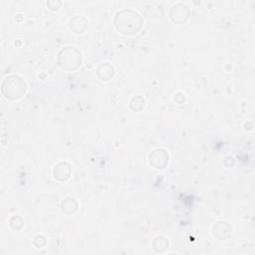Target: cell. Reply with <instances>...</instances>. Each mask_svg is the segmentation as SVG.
<instances>
[{"instance_id": "obj_1", "label": "cell", "mask_w": 255, "mask_h": 255, "mask_svg": "<svg viewBox=\"0 0 255 255\" xmlns=\"http://www.w3.org/2000/svg\"><path fill=\"white\" fill-rule=\"evenodd\" d=\"M115 25L119 31L125 34H133L136 33L137 30L141 26V20L139 15L136 12L129 10L128 12V11H122L117 14Z\"/></svg>"}]
</instances>
